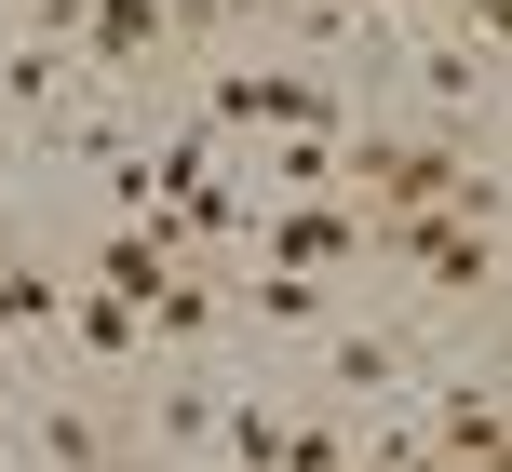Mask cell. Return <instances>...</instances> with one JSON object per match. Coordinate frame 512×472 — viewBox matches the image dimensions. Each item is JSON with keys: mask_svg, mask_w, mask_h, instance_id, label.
<instances>
[{"mask_svg": "<svg viewBox=\"0 0 512 472\" xmlns=\"http://www.w3.org/2000/svg\"><path fill=\"white\" fill-rule=\"evenodd\" d=\"M68 81H81L68 41H14L0 54V95H14V122H41V135H54V108H68Z\"/></svg>", "mask_w": 512, "mask_h": 472, "instance_id": "9", "label": "cell"}, {"mask_svg": "<svg viewBox=\"0 0 512 472\" xmlns=\"http://www.w3.org/2000/svg\"><path fill=\"white\" fill-rule=\"evenodd\" d=\"M391 270H418L432 297H486L499 284V216H459V203H418V216H364Z\"/></svg>", "mask_w": 512, "mask_h": 472, "instance_id": "2", "label": "cell"}, {"mask_svg": "<svg viewBox=\"0 0 512 472\" xmlns=\"http://www.w3.org/2000/svg\"><path fill=\"white\" fill-rule=\"evenodd\" d=\"M54 311H68V284L27 243H0V338H54Z\"/></svg>", "mask_w": 512, "mask_h": 472, "instance_id": "11", "label": "cell"}, {"mask_svg": "<svg viewBox=\"0 0 512 472\" xmlns=\"http://www.w3.org/2000/svg\"><path fill=\"white\" fill-rule=\"evenodd\" d=\"M14 459H41V472H135V459H149V432L108 419V405H27Z\"/></svg>", "mask_w": 512, "mask_h": 472, "instance_id": "5", "label": "cell"}, {"mask_svg": "<svg viewBox=\"0 0 512 472\" xmlns=\"http://www.w3.org/2000/svg\"><path fill=\"white\" fill-rule=\"evenodd\" d=\"M270 189L297 203V189H337V135H283L270 149Z\"/></svg>", "mask_w": 512, "mask_h": 472, "instance_id": "16", "label": "cell"}, {"mask_svg": "<svg viewBox=\"0 0 512 472\" xmlns=\"http://www.w3.org/2000/svg\"><path fill=\"white\" fill-rule=\"evenodd\" d=\"M230 311H256V324H324V284H310V270H270V257H256L243 284H230Z\"/></svg>", "mask_w": 512, "mask_h": 472, "instance_id": "13", "label": "cell"}, {"mask_svg": "<svg viewBox=\"0 0 512 472\" xmlns=\"http://www.w3.org/2000/svg\"><path fill=\"white\" fill-rule=\"evenodd\" d=\"M324 14H418V0H324Z\"/></svg>", "mask_w": 512, "mask_h": 472, "instance_id": "20", "label": "cell"}, {"mask_svg": "<svg viewBox=\"0 0 512 472\" xmlns=\"http://www.w3.org/2000/svg\"><path fill=\"white\" fill-rule=\"evenodd\" d=\"M203 122L216 135H351V95H337L324 68H216Z\"/></svg>", "mask_w": 512, "mask_h": 472, "instance_id": "1", "label": "cell"}, {"mask_svg": "<svg viewBox=\"0 0 512 472\" xmlns=\"http://www.w3.org/2000/svg\"><path fill=\"white\" fill-rule=\"evenodd\" d=\"M203 432H216V392H203V378H176V392L149 405V446H203Z\"/></svg>", "mask_w": 512, "mask_h": 472, "instance_id": "15", "label": "cell"}, {"mask_svg": "<svg viewBox=\"0 0 512 472\" xmlns=\"http://www.w3.org/2000/svg\"><path fill=\"white\" fill-rule=\"evenodd\" d=\"M499 446H512V419H499V378H445V405H432V459L499 472Z\"/></svg>", "mask_w": 512, "mask_h": 472, "instance_id": "8", "label": "cell"}, {"mask_svg": "<svg viewBox=\"0 0 512 472\" xmlns=\"http://www.w3.org/2000/svg\"><path fill=\"white\" fill-rule=\"evenodd\" d=\"M135 324H149V338H162V351H203V338H216V324H230V284H216V270H203V257H176V270H162V284H149V297H135Z\"/></svg>", "mask_w": 512, "mask_h": 472, "instance_id": "7", "label": "cell"}, {"mask_svg": "<svg viewBox=\"0 0 512 472\" xmlns=\"http://www.w3.org/2000/svg\"><path fill=\"white\" fill-rule=\"evenodd\" d=\"M68 54H81V68H95V81H135V68H176V54H189V14H176V0H81Z\"/></svg>", "mask_w": 512, "mask_h": 472, "instance_id": "3", "label": "cell"}, {"mask_svg": "<svg viewBox=\"0 0 512 472\" xmlns=\"http://www.w3.org/2000/svg\"><path fill=\"white\" fill-rule=\"evenodd\" d=\"M203 446H230V472H270V459H283V405H216Z\"/></svg>", "mask_w": 512, "mask_h": 472, "instance_id": "14", "label": "cell"}, {"mask_svg": "<svg viewBox=\"0 0 512 472\" xmlns=\"http://www.w3.org/2000/svg\"><path fill=\"white\" fill-rule=\"evenodd\" d=\"M54 324H68V338L95 351V365H135V351H149V324H135V297H108V284L81 297V311H54Z\"/></svg>", "mask_w": 512, "mask_h": 472, "instance_id": "12", "label": "cell"}, {"mask_svg": "<svg viewBox=\"0 0 512 472\" xmlns=\"http://www.w3.org/2000/svg\"><path fill=\"white\" fill-rule=\"evenodd\" d=\"M270 472H351V432H337V419H283V459Z\"/></svg>", "mask_w": 512, "mask_h": 472, "instance_id": "17", "label": "cell"}, {"mask_svg": "<svg viewBox=\"0 0 512 472\" xmlns=\"http://www.w3.org/2000/svg\"><path fill=\"white\" fill-rule=\"evenodd\" d=\"M459 14V41H499V0H445Z\"/></svg>", "mask_w": 512, "mask_h": 472, "instance_id": "19", "label": "cell"}, {"mask_svg": "<svg viewBox=\"0 0 512 472\" xmlns=\"http://www.w3.org/2000/svg\"><path fill=\"white\" fill-rule=\"evenodd\" d=\"M14 432H27V419H14V378H0V459H14Z\"/></svg>", "mask_w": 512, "mask_h": 472, "instance_id": "21", "label": "cell"}, {"mask_svg": "<svg viewBox=\"0 0 512 472\" xmlns=\"http://www.w3.org/2000/svg\"><path fill=\"white\" fill-rule=\"evenodd\" d=\"M405 351L418 338H391V324H337V338H324V392H391Z\"/></svg>", "mask_w": 512, "mask_h": 472, "instance_id": "10", "label": "cell"}, {"mask_svg": "<svg viewBox=\"0 0 512 472\" xmlns=\"http://www.w3.org/2000/svg\"><path fill=\"white\" fill-rule=\"evenodd\" d=\"M256 257L270 270H351V257H378V230H364V203H337V189H297V203H270L256 216Z\"/></svg>", "mask_w": 512, "mask_h": 472, "instance_id": "4", "label": "cell"}, {"mask_svg": "<svg viewBox=\"0 0 512 472\" xmlns=\"http://www.w3.org/2000/svg\"><path fill=\"white\" fill-rule=\"evenodd\" d=\"M351 472H459V459H432V432H378V446H351Z\"/></svg>", "mask_w": 512, "mask_h": 472, "instance_id": "18", "label": "cell"}, {"mask_svg": "<svg viewBox=\"0 0 512 472\" xmlns=\"http://www.w3.org/2000/svg\"><path fill=\"white\" fill-rule=\"evenodd\" d=\"M405 68H418V108L432 122H486V95H499V41H459V27H432Z\"/></svg>", "mask_w": 512, "mask_h": 472, "instance_id": "6", "label": "cell"}]
</instances>
